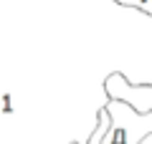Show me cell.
Instances as JSON below:
<instances>
[{
  "mask_svg": "<svg viewBox=\"0 0 152 144\" xmlns=\"http://www.w3.org/2000/svg\"><path fill=\"white\" fill-rule=\"evenodd\" d=\"M104 109L112 116V127L102 144H140L145 137H152V111L140 114L129 104L114 99H109Z\"/></svg>",
  "mask_w": 152,
  "mask_h": 144,
  "instance_id": "cell-1",
  "label": "cell"
},
{
  "mask_svg": "<svg viewBox=\"0 0 152 144\" xmlns=\"http://www.w3.org/2000/svg\"><path fill=\"white\" fill-rule=\"evenodd\" d=\"M104 91L109 99L129 104L140 114L152 111V84H129L122 73H112L104 81Z\"/></svg>",
  "mask_w": 152,
  "mask_h": 144,
  "instance_id": "cell-2",
  "label": "cell"
},
{
  "mask_svg": "<svg viewBox=\"0 0 152 144\" xmlns=\"http://www.w3.org/2000/svg\"><path fill=\"white\" fill-rule=\"evenodd\" d=\"M96 119H99V121H96V129L91 132V137H89L86 144H102L104 137H107V132H109V127H112V116H109V111H107L104 106L96 111Z\"/></svg>",
  "mask_w": 152,
  "mask_h": 144,
  "instance_id": "cell-3",
  "label": "cell"
},
{
  "mask_svg": "<svg viewBox=\"0 0 152 144\" xmlns=\"http://www.w3.org/2000/svg\"><path fill=\"white\" fill-rule=\"evenodd\" d=\"M117 3L119 5H127V8H137V10L152 15V0H117Z\"/></svg>",
  "mask_w": 152,
  "mask_h": 144,
  "instance_id": "cell-4",
  "label": "cell"
}]
</instances>
